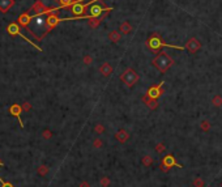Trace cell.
<instances>
[{"label": "cell", "instance_id": "22", "mask_svg": "<svg viewBox=\"0 0 222 187\" xmlns=\"http://www.w3.org/2000/svg\"><path fill=\"white\" fill-rule=\"evenodd\" d=\"M94 132L97 135H102V134H105V126L101 124V123H98V124L94 126Z\"/></svg>", "mask_w": 222, "mask_h": 187}, {"label": "cell", "instance_id": "3", "mask_svg": "<svg viewBox=\"0 0 222 187\" xmlns=\"http://www.w3.org/2000/svg\"><path fill=\"white\" fill-rule=\"evenodd\" d=\"M152 64L160 72L165 73L172 64H174V60H172V58L169 55V54H166L165 51H160L158 55L152 60Z\"/></svg>", "mask_w": 222, "mask_h": 187}, {"label": "cell", "instance_id": "26", "mask_svg": "<svg viewBox=\"0 0 222 187\" xmlns=\"http://www.w3.org/2000/svg\"><path fill=\"white\" fill-rule=\"evenodd\" d=\"M166 151V147L164 143H158V144L156 145V152L157 153H162V152H165Z\"/></svg>", "mask_w": 222, "mask_h": 187}, {"label": "cell", "instance_id": "5", "mask_svg": "<svg viewBox=\"0 0 222 187\" xmlns=\"http://www.w3.org/2000/svg\"><path fill=\"white\" fill-rule=\"evenodd\" d=\"M139 78H140L139 73L133 70V68H127V70L120 75V80L124 82L128 88H132L137 81H139Z\"/></svg>", "mask_w": 222, "mask_h": 187}, {"label": "cell", "instance_id": "30", "mask_svg": "<svg viewBox=\"0 0 222 187\" xmlns=\"http://www.w3.org/2000/svg\"><path fill=\"white\" fill-rule=\"evenodd\" d=\"M0 183H2V187H13V185L8 183V182H4L2 178H0Z\"/></svg>", "mask_w": 222, "mask_h": 187}, {"label": "cell", "instance_id": "18", "mask_svg": "<svg viewBox=\"0 0 222 187\" xmlns=\"http://www.w3.org/2000/svg\"><path fill=\"white\" fill-rule=\"evenodd\" d=\"M48 171H50V168L47 165H41L37 168V174L39 177H46L48 174Z\"/></svg>", "mask_w": 222, "mask_h": 187}, {"label": "cell", "instance_id": "13", "mask_svg": "<svg viewBox=\"0 0 222 187\" xmlns=\"http://www.w3.org/2000/svg\"><path fill=\"white\" fill-rule=\"evenodd\" d=\"M114 136H115V139H116L118 141L122 143V144H123V143H126L128 139H130V134H128V132H127L124 128H120L118 132H115Z\"/></svg>", "mask_w": 222, "mask_h": 187}, {"label": "cell", "instance_id": "14", "mask_svg": "<svg viewBox=\"0 0 222 187\" xmlns=\"http://www.w3.org/2000/svg\"><path fill=\"white\" fill-rule=\"evenodd\" d=\"M14 6V0H0V12L7 13Z\"/></svg>", "mask_w": 222, "mask_h": 187}, {"label": "cell", "instance_id": "9", "mask_svg": "<svg viewBox=\"0 0 222 187\" xmlns=\"http://www.w3.org/2000/svg\"><path fill=\"white\" fill-rule=\"evenodd\" d=\"M184 48L190 54H196L201 48V42L197 38H190L188 42L186 43V47Z\"/></svg>", "mask_w": 222, "mask_h": 187}, {"label": "cell", "instance_id": "29", "mask_svg": "<svg viewBox=\"0 0 222 187\" xmlns=\"http://www.w3.org/2000/svg\"><path fill=\"white\" fill-rule=\"evenodd\" d=\"M194 185H195L196 187H203L204 182H203V179H201V178H196V179L194 181Z\"/></svg>", "mask_w": 222, "mask_h": 187}, {"label": "cell", "instance_id": "16", "mask_svg": "<svg viewBox=\"0 0 222 187\" xmlns=\"http://www.w3.org/2000/svg\"><path fill=\"white\" fill-rule=\"evenodd\" d=\"M122 36L123 34L120 33V32H118V30H111L110 33H108V39L112 42V43H118L122 39Z\"/></svg>", "mask_w": 222, "mask_h": 187}, {"label": "cell", "instance_id": "23", "mask_svg": "<svg viewBox=\"0 0 222 187\" xmlns=\"http://www.w3.org/2000/svg\"><path fill=\"white\" fill-rule=\"evenodd\" d=\"M212 102H213V105L214 106H222V97L220 94H217L213 97V100H212Z\"/></svg>", "mask_w": 222, "mask_h": 187}, {"label": "cell", "instance_id": "4", "mask_svg": "<svg viewBox=\"0 0 222 187\" xmlns=\"http://www.w3.org/2000/svg\"><path fill=\"white\" fill-rule=\"evenodd\" d=\"M7 32H8V34H9V36H11V37H16V36L21 37L22 39H25V42H28L29 45H32L34 48H37L38 51H42V48L39 47L38 45H36V43H34V42H32V41H30V39H29L28 37H25V36H24V34L21 33V26H20L17 22H11V24H9V25L7 26Z\"/></svg>", "mask_w": 222, "mask_h": 187}, {"label": "cell", "instance_id": "10", "mask_svg": "<svg viewBox=\"0 0 222 187\" xmlns=\"http://www.w3.org/2000/svg\"><path fill=\"white\" fill-rule=\"evenodd\" d=\"M21 113H22V109H21V106H20L18 103H13V105L9 107V114L13 115V116H16L18 119V122H20L21 128H24V122L21 119Z\"/></svg>", "mask_w": 222, "mask_h": 187}, {"label": "cell", "instance_id": "2", "mask_svg": "<svg viewBox=\"0 0 222 187\" xmlns=\"http://www.w3.org/2000/svg\"><path fill=\"white\" fill-rule=\"evenodd\" d=\"M146 47L149 48L153 52H160L162 47H172V48H178V50H184V47L182 46H174V45H169L162 41V38L158 33H152L149 38L146 39Z\"/></svg>", "mask_w": 222, "mask_h": 187}, {"label": "cell", "instance_id": "19", "mask_svg": "<svg viewBox=\"0 0 222 187\" xmlns=\"http://www.w3.org/2000/svg\"><path fill=\"white\" fill-rule=\"evenodd\" d=\"M141 162H142V165L144 166H146V168H149V166L153 164V158H152V156H144L142 157V160H141Z\"/></svg>", "mask_w": 222, "mask_h": 187}, {"label": "cell", "instance_id": "8", "mask_svg": "<svg viewBox=\"0 0 222 187\" xmlns=\"http://www.w3.org/2000/svg\"><path fill=\"white\" fill-rule=\"evenodd\" d=\"M164 82H161L160 85H154V86H150L149 89H148L146 94L149 98H153V100H158V98L164 94Z\"/></svg>", "mask_w": 222, "mask_h": 187}, {"label": "cell", "instance_id": "25", "mask_svg": "<svg viewBox=\"0 0 222 187\" xmlns=\"http://www.w3.org/2000/svg\"><path fill=\"white\" fill-rule=\"evenodd\" d=\"M93 147H94L96 149H100V148H102V147H103V141L100 139V137H97V139L93 141Z\"/></svg>", "mask_w": 222, "mask_h": 187}, {"label": "cell", "instance_id": "11", "mask_svg": "<svg viewBox=\"0 0 222 187\" xmlns=\"http://www.w3.org/2000/svg\"><path fill=\"white\" fill-rule=\"evenodd\" d=\"M108 13L110 12H105L102 14V16H100V17H93V18H88V25H89V28L90 29H97L98 26L101 25V22L105 20L107 16H108Z\"/></svg>", "mask_w": 222, "mask_h": 187}, {"label": "cell", "instance_id": "27", "mask_svg": "<svg viewBox=\"0 0 222 187\" xmlns=\"http://www.w3.org/2000/svg\"><path fill=\"white\" fill-rule=\"evenodd\" d=\"M82 62H84V64H86V66H90L92 63H93V58L90 55H85L82 59Z\"/></svg>", "mask_w": 222, "mask_h": 187}, {"label": "cell", "instance_id": "21", "mask_svg": "<svg viewBox=\"0 0 222 187\" xmlns=\"http://www.w3.org/2000/svg\"><path fill=\"white\" fill-rule=\"evenodd\" d=\"M100 185H101V187H108L111 185V179L108 177H102L100 179Z\"/></svg>", "mask_w": 222, "mask_h": 187}, {"label": "cell", "instance_id": "32", "mask_svg": "<svg viewBox=\"0 0 222 187\" xmlns=\"http://www.w3.org/2000/svg\"><path fill=\"white\" fill-rule=\"evenodd\" d=\"M0 166H3V161H0Z\"/></svg>", "mask_w": 222, "mask_h": 187}, {"label": "cell", "instance_id": "1", "mask_svg": "<svg viewBox=\"0 0 222 187\" xmlns=\"http://www.w3.org/2000/svg\"><path fill=\"white\" fill-rule=\"evenodd\" d=\"M112 8L107 7L103 0H96V2L90 3L86 8L85 14L82 16V18H93V17H100L105 12H111Z\"/></svg>", "mask_w": 222, "mask_h": 187}, {"label": "cell", "instance_id": "6", "mask_svg": "<svg viewBox=\"0 0 222 187\" xmlns=\"http://www.w3.org/2000/svg\"><path fill=\"white\" fill-rule=\"evenodd\" d=\"M54 8H50V7H46L44 4L42 3V0H36V3L33 4V6L28 9V13L30 14V16H37V14H42V13H47L52 11Z\"/></svg>", "mask_w": 222, "mask_h": 187}, {"label": "cell", "instance_id": "24", "mask_svg": "<svg viewBox=\"0 0 222 187\" xmlns=\"http://www.w3.org/2000/svg\"><path fill=\"white\" fill-rule=\"evenodd\" d=\"M200 126H201V130L205 131V132L210 130V123H209L208 120H203V122L200 123Z\"/></svg>", "mask_w": 222, "mask_h": 187}, {"label": "cell", "instance_id": "17", "mask_svg": "<svg viewBox=\"0 0 222 187\" xmlns=\"http://www.w3.org/2000/svg\"><path fill=\"white\" fill-rule=\"evenodd\" d=\"M119 32L122 34H130L132 32V25L128 21H123L120 24V28H119Z\"/></svg>", "mask_w": 222, "mask_h": 187}, {"label": "cell", "instance_id": "7", "mask_svg": "<svg viewBox=\"0 0 222 187\" xmlns=\"http://www.w3.org/2000/svg\"><path fill=\"white\" fill-rule=\"evenodd\" d=\"M172 166H178V168H182V165L179 164H176V161H175V157L172 156V155H167L165 156L164 158H162V164H161V170L162 171H165V173H167Z\"/></svg>", "mask_w": 222, "mask_h": 187}, {"label": "cell", "instance_id": "31", "mask_svg": "<svg viewBox=\"0 0 222 187\" xmlns=\"http://www.w3.org/2000/svg\"><path fill=\"white\" fill-rule=\"evenodd\" d=\"M78 187H90V183L89 182H86V181H82L80 185H78Z\"/></svg>", "mask_w": 222, "mask_h": 187}, {"label": "cell", "instance_id": "20", "mask_svg": "<svg viewBox=\"0 0 222 187\" xmlns=\"http://www.w3.org/2000/svg\"><path fill=\"white\" fill-rule=\"evenodd\" d=\"M52 136H54V134H52V131H51V130L44 128V130L42 131V137H43L44 140H50Z\"/></svg>", "mask_w": 222, "mask_h": 187}, {"label": "cell", "instance_id": "15", "mask_svg": "<svg viewBox=\"0 0 222 187\" xmlns=\"http://www.w3.org/2000/svg\"><path fill=\"white\" fill-rule=\"evenodd\" d=\"M141 100H142V102H144L150 110H156L157 107H158V100H153V98H149L148 96H144V97L141 98Z\"/></svg>", "mask_w": 222, "mask_h": 187}, {"label": "cell", "instance_id": "12", "mask_svg": "<svg viewBox=\"0 0 222 187\" xmlns=\"http://www.w3.org/2000/svg\"><path fill=\"white\" fill-rule=\"evenodd\" d=\"M112 66L110 64V63H102V66L100 67V73H102V76H105V77H108V76H111L112 75Z\"/></svg>", "mask_w": 222, "mask_h": 187}, {"label": "cell", "instance_id": "28", "mask_svg": "<svg viewBox=\"0 0 222 187\" xmlns=\"http://www.w3.org/2000/svg\"><path fill=\"white\" fill-rule=\"evenodd\" d=\"M21 109H22L24 111H30V110H32V103H30V102H24L22 106H21Z\"/></svg>", "mask_w": 222, "mask_h": 187}]
</instances>
